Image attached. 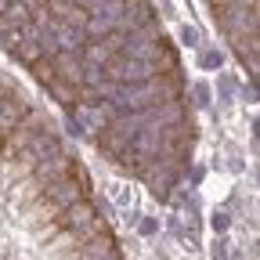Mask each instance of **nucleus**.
I'll list each match as a JSON object with an SVG mask.
<instances>
[{
    "instance_id": "14",
    "label": "nucleus",
    "mask_w": 260,
    "mask_h": 260,
    "mask_svg": "<svg viewBox=\"0 0 260 260\" xmlns=\"http://www.w3.org/2000/svg\"><path fill=\"white\" fill-rule=\"evenodd\" d=\"M199 65H203V69H220V65H224V54H220V51H203V54H199Z\"/></svg>"
},
{
    "instance_id": "7",
    "label": "nucleus",
    "mask_w": 260,
    "mask_h": 260,
    "mask_svg": "<svg viewBox=\"0 0 260 260\" xmlns=\"http://www.w3.org/2000/svg\"><path fill=\"white\" fill-rule=\"evenodd\" d=\"M76 123H80V130H83V138H94L98 130H105V112H102V105L98 102H76V109L69 112Z\"/></svg>"
},
{
    "instance_id": "3",
    "label": "nucleus",
    "mask_w": 260,
    "mask_h": 260,
    "mask_svg": "<svg viewBox=\"0 0 260 260\" xmlns=\"http://www.w3.org/2000/svg\"><path fill=\"white\" fill-rule=\"evenodd\" d=\"M40 199L54 210V213H61L65 206H73V203H80V199H87V191L80 188V181L76 177H58V181H51V184H44V191H40Z\"/></svg>"
},
{
    "instance_id": "8",
    "label": "nucleus",
    "mask_w": 260,
    "mask_h": 260,
    "mask_svg": "<svg viewBox=\"0 0 260 260\" xmlns=\"http://www.w3.org/2000/svg\"><path fill=\"white\" fill-rule=\"evenodd\" d=\"M69 167H73V155H69V152H61V155L40 159V162H37V167H32L29 174L37 177L40 184H51V181H58V177H65V174H69Z\"/></svg>"
},
{
    "instance_id": "2",
    "label": "nucleus",
    "mask_w": 260,
    "mask_h": 260,
    "mask_svg": "<svg viewBox=\"0 0 260 260\" xmlns=\"http://www.w3.org/2000/svg\"><path fill=\"white\" fill-rule=\"evenodd\" d=\"M40 130H47V119H44V112H37V109H29L25 112V119L8 134V145H4V159H15L18 152H25L29 145H32V138L40 134Z\"/></svg>"
},
{
    "instance_id": "1",
    "label": "nucleus",
    "mask_w": 260,
    "mask_h": 260,
    "mask_svg": "<svg viewBox=\"0 0 260 260\" xmlns=\"http://www.w3.org/2000/svg\"><path fill=\"white\" fill-rule=\"evenodd\" d=\"M159 73H167V69H159L155 61H145V58H126V54H119V58H112L105 65V80L109 83H145V80H152Z\"/></svg>"
},
{
    "instance_id": "12",
    "label": "nucleus",
    "mask_w": 260,
    "mask_h": 260,
    "mask_svg": "<svg viewBox=\"0 0 260 260\" xmlns=\"http://www.w3.org/2000/svg\"><path fill=\"white\" fill-rule=\"evenodd\" d=\"M4 18L8 25H15V29H22V25H29L32 22V8H29V0H8V8H4Z\"/></svg>"
},
{
    "instance_id": "4",
    "label": "nucleus",
    "mask_w": 260,
    "mask_h": 260,
    "mask_svg": "<svg viewBox=\"0 0 260 260\" xmlns=\"http://www.w3.org/2000/svg\"><path fill=\"white\" fill-rule=\"evenodd\" d=\"M32 105L25 102V98L15 90V87H8V90H0V138H8L11 130L25 119V112H29Z\"/></svg>"
},
{
    "instance_id": "20",
    "label": "nucleus",
    "mask_w": 260,
    "mask_h": 260,
    "mask_svg": "<svg viewBox=\"0 0 260 260\" xmlns=\"http://www.w3.org/2000/svg\"><path fill=\"white\" fill-rule=\"evenodd\" d=\"M213 260H228V239H217L213 242Z\"/></svg>"
},
{
    "instance_id": "6",
    "label": "nucleus",
    "mask_w": 260,
    "mask_h": 260,
    "mask_svg": "<svg viewBox=\"0 0 260 260\" xmlns=\"http://www.w3.org/2000/svg\"><path fill=\"white\" fill-rule=\"evenodd\" d=\"M98 217V206L90 203V199H80V203H73V206H65L61 213H58V228H65V232H80V228H87V224H94Z\"/></svg>"
},
{
    "instance_id": "10",
    "label": "nucleus",
    "mask_w": 260,
    "mask_h": 260,
    "mask_svg": "<svg viewBox=\"0 0 260 260\" xmlns=\"http://www.w3.org/2000/svg\"><path fill=\"white\" fill-rule=\"evenodd\" d=\"M44 90L51 94V102H58L65 112H73V109H76V102H80V87L65 83V80H51V83H44Z\"/></svg>"
},
{
    "instance_id": "19",
    "label": "nucleus",
    "mask_w": 260,
    "mask_h": 260,
    "mask_svg": "<svg viewBox=\"0 0 260 260\" xmlns=\"http://www.w3.org/2000/svg\"><path fill=\"white\" fill-rule=\"evenodd\" d=\"M65 134H69V138H83V130H80V123L73 116H65Z\"/></svg>"
},
{
    "instance_id": "18",
    "label": "nucleus",
    "mask_w": 260,
    "mask_h": 260,
    "mask_svg": "<svg viewBox=\"0 0 260 260\" xmlns=\"http://www.w3.org/2000/svg\"><path fill=\"white\" fill-rule=\"evenodd\" d=\"M210 224H213V232L220 235V232H228V224H232V217H228V213H213V220H210Z\"/></svg>"
},
{
    "instance_id": "9",
    "label": "nucleus",
    "mask_w": 260,
    "mask_h": 260,
    "mask_svg": "<svg viewBox=\"0 0 260 260\" xmlns=\"http://www.w3.org/2000/svg\"><path fill=\"white\" fill-rule=\"evenodd\" d=\"M51 69H54V80H65V83L80 87L83 58H80V54H54V58H51Z\"/></svg>"
},
{
    "instance_id": "11",
    "label": "nucleus",
    "mask_w": 260,
    "mask_h": 260,
    "mask_svg": "<svg viewBox=\"0 0 260 260\" xmlns=\"http://www.w3.org/2000/svg\"><path fill=\"white\" fill-rule=\"evenodd\" d=\"M80 58H83L87 65H98V69H105V65H109L116 54H112V47H109L105 40H87V44L80 47Z\"/></svg>"
},
{
    "instance_id": "16",
    "label": "nucleus",
    "mask_w": 260,
    "mask_h": 260,
    "mask_svg": "<svg viewBox=\"0 0 260 260\" xmlns=\"http://www.w3.org/2000/svg\"><path fill=\"white\" fill-rule=\"evenodd\" d=\"M138 232L141 235H155L159 232V220L155 217H138Z\"/></svg>"
},
{
    "instance_id": "22",
    "label": "nucleus",
    "mask_w": 260,
    "mask_h": 260,
    "mask_svg": "<svg viewBox=\"0 0 260 260\" xmlns=\"http://www.w3.org/2000/svg\"><path fill=\"white\" fill-rule=\"evenodd\" d=\"M11 253H8V242H0V260H8Z\"/></svg>"
},
{
    "instance_id": "5",
    "label": "nucleus",
    "mask_w": 260,
    "mask_h": 260,
    "mask_svg": "<svg viewBox=\"0 0 260 260\" xmlns=\"http://www.w3.org/2000/svg\"><path fill=\"white\" fill-rule=\"evenodd\" d=\"M155 4L152 0H123V15L116 22L119 32H134V29H145V25H155Z\"/></svg>"
},
{
    "instance_id": "23",
    "label": "nucleus",
    "mask_w": 260,
    "mask_h": 260,
    "mask_svg": "<svg viewBox=\"0 0 260 260\" xmlns=\"http://www.w3.org/2000/svg\"><path fill=\"white\" fill-rule=\"evenodd\" d=\"M4 8H8V0H0V15H4Z\"/></svg>"
},
{
    "instance_id": "21",
    "label": "nucleus",
    "mask_w": 260,
    "mask_h": 260,
    "mask_svg": "<svg viewBox=\"0 0 260 260\" xmlns=\"http://www.w3.org/2000/svg\"><path fill=\"white\" fill-rule=\"evenodd\" d=\"M206 4H210L213 11H220V8H228V4H235V0H206Z\"/></svg>"
},
{
    "instance_id": "13",
    "label": "nucleus",
    "mask_w": 260,
    "mask_h": 260,
    "mask_svg": "<svg viewBox=\"0 0 260 260\" xmlns=\"http://www.w3.org/2000/svg\"><path fill=\"white\" fill-rule=\"evenodd\" d=\"M29 69V76L37 80V83H51L54 80V69H51V58H40V61H32V65H25Z\"/></svg>"
},
{
    "instance_id": "15",
    "label": "nucleus",
    "mask_w": 260,
    "mask_h": 260,
    "mask_svg": "<svg viewBox=\"0 0 260 260\" xmlns=\"http://www.w3.org/2000/svg\"><path fill=\"white\" fill-rule=\"evenodd\" d=\"M181 44L199 47V29H195V25H181Z\"/></svg>"
},
{
    "instance_id": "17",
    "label": "nucleus",
    "mask_w": 260,
    "mask_h": 260,
    "mask_svg": "<svg viewBox=\"0 0 260 260\" xmlns=\"http://www.w3.org/2000/svg\"><path fill=\"white\" fill-rule=\"evenodd\" d=\"M191 94H195V105H210V87L206 83H195Z\"/></svg>"
}]
</instances>
